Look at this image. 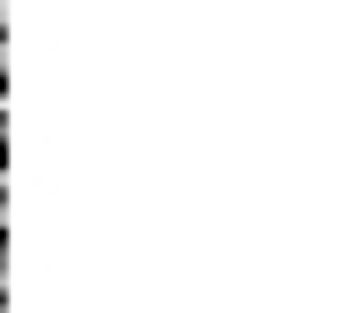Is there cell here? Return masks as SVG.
<instances>
[{"instance_id":"obj_1","label":"cell","mask_w":363,"mask_h":313,"mask_svg":"<svg viewBox=\"0 0 363 313\" xmlns=\"http://www.w3.org/2000/svg\"><path fill=\"white\" fill-rule=\"evenodd\" d=\"M0 77H9V26H0Z\"/></svg>"},{"instance_id":"obj_2","label":"cell","mask_w":363,"mask_h":313,"mask_svg":"<svg viewBox=\"0 0 363 313\" xmlns=\"http://www.w3.org/2000/svg\"><path fill=\"white\" fill-rule=\"evenodd\" d=\"M0 271H9V229H0Z\"/></svg>"},{"instance_id":"obj_3","label":"cell","mask_w":363,"mask_h":313,"mask_svg":"<svg viewBox=\"0 0 363 313\" xmlns=\"http://www.w3.org/2000/svg\"><path fill=\"white\" fill-rule=\"evenodd\" d=\"M0 26H9V0H0Z\"/></svg>"}]
</instances>
